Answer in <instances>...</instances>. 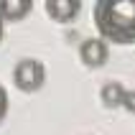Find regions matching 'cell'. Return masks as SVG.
<instances>
[{
  "instance_id": "4",
  "label": "cell",
  "mask_w": 135,
  "mask_h": 135,
  "mask_svg": "<svg viewBox=\"0 0 135 135\" xmlns=\"http://www.w3.org/2000/svg\"><path fill=\"white\" fill-rule=\"evenodd\" d=\"M44 8L54 23H71L82 10V0H46Z\"/></svg>"
},
{
  "instance_id": "9",
  "label": "cell",
  "mask_w": 135,
  "mask_h": 135,
  "mask_svg": "<svg viewBox=\"0 0 135 135\" xmlns=\"http://www.w3.org/2000/svg\"><path fill=\"white\" fill-rule=\"evenodd\" d=\"M3 33H5V21H3V15H0V41H3Z\"/></svg>"
},
{
  "instance_id": "8",
  "label": "cell",
  "mask_w": 135,
  "mask_h": 135,
  "mask_svg": "<svg viewBox=\"0 0 135 135\" xmlns=\"http://www.w3.org/2000/svg\"><path fill=\"white\" fill-rule=\"evenodd\" d=\"M122 107H125L128 112H133V115H135V92H130V89H128V94H125V105H122Z\"/></svg>"
},
{
  "instance_id": "7",
  "label": "cell",
  "mask_w": 135,
  "mask_h": 135,
  "mask_svg": "<svg viewBox=\"0 0 135 135\" xmlns=\"http://www.w3.org/2000/svg\"><path fill=\"white\" fill-rule=\"evenodd\" d=\"M8 110H10V97H8V89L3 87V84H0V122L5 120Z\"/></svg>"
},
{
  "instance_id": "5",
  "label": "cell",
  "mask_w": 135,
  "mask_h": 135,
  "mask_svg": "<svg viewBox=\"0 0 135 135\" xmlns=\"http://www.w3.org/2000/svg\"><path fill=\"white\" fill-rule=\"evenodd\" d=\"M33 10V0H0V15L8 23H18Z\"/></svg>"
},
{
  "instance_id": "1",
  "label": "cell",
  "mask_w": 135,
  "mask_h": 135,
  "mask_svg": "<svg viewBox=\"0 0 135 135\" xmlns=\"http://www.w3.org/2000/svg\"><path fill=\"white\" fill-rule=\"evenodd\" d=\"M92 21L105 41L117 46L135 44V0H97Z\"/></svg>"
},
{
  "instance_id": "2",
  "label": "cell",
  "mask_w": 135,
  "mask_h": 135,
  "mask_svg": "<svg viewBox=\"0 0 135 135\" xmlns=\"http://www.w3.org/2000/svg\"><path fill=\"white\" fill-rule=\"evenodd\" d=\"M13 84L26 94H33L46 84V66L38 59H21L13 69Z\"/></svg>"
},
{
  "instance_id": "3",
  "label": "cell",
  "mask_w": 135,
  "mask_h": 135,
  "mask_svg": "<svg viewBox=\"0 0 135 135\" xmlns=\"http://www.w3.org/2000/svg\"><path fill=\"white\" fill-rule=\"evenodd\" d=\"M79 59H82L84 66H89V69L105 66L107 59H110V41H105L102 36L82 41V46H79Z\"/></svg>"
},
{
  "instance_id": "6",
  "label": "cell",
  "mask_w": 135,
  "mask_h": 135,
  "mask_svg": "<svg viewBox=\"0 0 135 135\" xmlns=\"http://www.w3.org/2000/svg\"><path fill=\"white\" fill-rule=\"evenodd\" d=\"M125 94H128V89H125L120 82H107L105 87L99 89V99H102V105H105L107 110L122 107L125 105Z\"/></svg>"
}]
</instances>
